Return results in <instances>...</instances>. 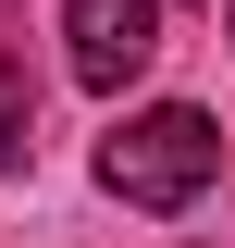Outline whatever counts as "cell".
<instances>
[{
    "instance_id": "cell-1",
    "label": "cell",
    "mask_w": 235,
    "mask_h": 248,
    "mask_svg": "<svg viewBox=\"0 0 235 248\" xmlns=\"http://www.w3.org/2000/svg\"><path fill=\"white\" fill-rule=\"evenodd\" d=\"M210 174H223V137H210V112H186V99L124 112V124H112V149H99V186H112L124 211H186Z\"/></svg>"
},
{
    "instance_id": "cell-2",
    "label": "cell",
    "mask_w": 235,
    "mask_h": 248,
    "mask_svg": "<svg viewBox=\"0 0 235 248\" xmlns=\"http://www.w3.org/2000/svg\"><path fill=\"white\" fill-rule=\"evenodd\" d=\"M62 37H74V87H136L161 62V0H62Z\"/></svg>"
},
{
    "instance_id": "cell-3",
    "label": "cell",
    "mask_w": 235,
    "mask_h": 248,
    "mask_svg": "<svg viewBox=\"0 0 235 248\" xmlns=\"http://www.w3.org/2000/svg\"><path fill=\"white\" fill-rule=\"evenodd\" d=\"M25 149H37V87H25V62L0 50V174H25Z\"/></svg>"
},
{
    "instance_id": "cell-4",
    "label": "cell",
    "mask_w": 235,
    "mask_h": 248,
    "mask_svg": "<svg viewBox=\"0 0 235 248\" xmlns=\"http://www.w3.org/2000/svg\"><path fill=\"white\" fill-rule=\"evenodd\" d=\"M223 37H235V0H223Z\"/></svg>"
}]
</instances>
